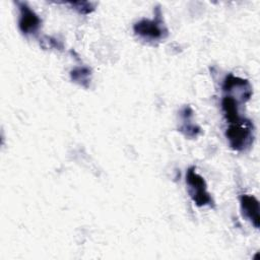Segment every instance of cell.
<instances>
[{"instance_id":"cell-3","label":"cell","mask_w":260,"mask_h":260,"mask_svg":"<svg viewBox=\"0 0 260 260\" xmlns=\"http://www.w3.org/2000/svg\"><path fill=\"white\" fill-rule=\"evenodd\" d=\"M133 29L136 35L148 41L159 40L167 36V29L165 28L160 18L159 8L156 9L154 19H142L134 24Z\"/></svg>"},{"instance_id":"cell-8","label":"cell","mask_w":260,"mask_h":260,"mask_svg":"<svg viewBox=\"0 0 260 260\" xmlns=\"http://www.w3.org/2000/svg\"><path fill=\"white\" fill-rule=\"evenodd\" d=\"M74 9H76L79 13H89L93 10V6L90 2H73L70 3Z\"/></svg>"},{"instance_id":"cell-4","label":"cell","mask_w":260,"mask_h":260,"mask_svg":"<svg viewBox=\"0 0 260 260\" xmlns=\"http://www.w3.org/2000/svg\"><path fill=\"white\" fill-rule=\"evenodd\" d=\"M19 8V19H18V27L23 35H31L35 34L40 25L41 19L36 14V12L24 2H18Z\"/></svg>"},{"instance_id":"cell-2","label":"cell","mask_w":260,"mask_h":260,"mask_svg":"<svg viewBox=\"0 0 260 260\" xmlns=\"http://www.w3.org/2000/svg\"><path fill=\"white\" fill-rule=\"evenodd\" d=\"M186 183L190 197L197 206L213 205V200L206 189V183L204 179L196 173L194 167L188 169L186 173Z\"/></svg>"},{"instance_id":"cell-1","label":"cell","mask_w":260,"mask_h":260,"mask_svg":"<svg viewBox=\"0 0 260 260\" xmlns=\"http://www.w3.org/2000/svg\"><path fill=\"white\" fill-rule=\"evenodd\" d=\"M225 136L233 149L243 150L252 142V123L245 118L239 122L230 123Z\"/></svg>"},{"instance_id":"cell-6","label":"cell","mask_w":260,"mask_h":260,"mask_svg":"<svg viewBox=\"0 0 260 260\" xmlns=\"http://www.w3.org/2000/svg\"><path fill=\"white\" fill-rule=\"evenodd\" d=\"M221 109L225 119L230 123L241 121L242 118L239 114V102L232 95H224L221 100Z\"/></svg>"},{"instance_id":"cell-7","label":"cell","mask_w":260,"mask_h":260,"mask_svg":"<svg viewBox=\"0 0 260 260\" xmlns=\"http://www.w3.org/2000/svg\"><path fill=\"white\" fill-rule=\"evenodd\" d=\"M71 79L75 82H78L81 85H84V82L89 81L90 70L87 67H77L70 72Z\"/></svg>"},{"instance_id":"cell-5","label":"cell","mask_w":260,"mask_h":260,"mask_svg":"<svg viewBox=\"0 0 260 260\" xmlns=\"http://www.w3.org/2000/svg\"><path fill=\"white\" fill-rule=\"evenodd\" d=\"M241 210L245 217H247L251 223L259 229L260 226V215H259V201L253 195L243 194L240 197Z\"/></svg>"}]
</instances>
